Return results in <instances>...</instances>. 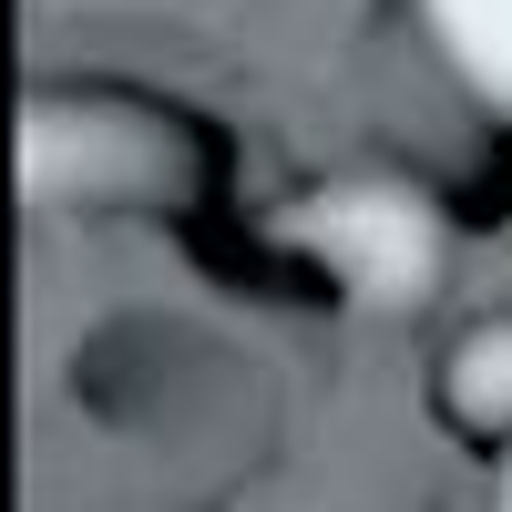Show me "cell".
<instances>
[{
  "instance_id": "5",
  "label": "cell",
  "mask_w": 512,
  "mask_h": 512,
  "mask_svg": "<svg viewBox=\"0 0 512 512\" xmlns=\"http://www.w3.org/2000/svg\"><path fill=\"white\" fill-rule=\"evenodd\" d=\"M492 512H512V451H502V482H492Z\"/></svg>"
},
{
  "instance_id": "3",
  "label": "cell",
  "mask_w": 512,
  "mask_h": 512,
  "mask_svg": "<svg viewBox=\"0 0 512 512\" xmlns=\"http://www.w3.org/2000/svg\"><path fill=\"white\" fill-rule=\"evenodd\" d=\"M431 52L472 82L492 113H512V0H410Z\"/></svg>"
},
{
  "instance_id": "4",
  "label": "cell",
  "mask_w": 512,
  "mask_h": 512,
  "mask_svg": "<svg viewBox=\"0 0 512 512\" xmlns=\"http://www.w3.org/2000/svg\"><path fill=\"white\" fill-rule=\"evenodd\" d=\"M441 400L472 431H512V318H472L441 359Z\"/></svg>"
},
{
  "instance_id": "2",
  "label": "cell",
  "mask_w": 512,
  "mask_h": 512,
  "mask_svg": "<svg viewBox=\"0 0 512 512\" xmlns=\"http://www.w3.org/2000/svg\"><path fill=\"white\" fill-rule=\"evenodd\" d=\"M287 236L338 277V297H359V308H379V318L431 308L441 277H451V216L431 205V185L390 175V164L328 175V185L287 216Z\"/></svg>"
},
{
  "instance_id": "1",
  "label": "cell",
  "mask_w": 512,
  "mask_h": 512,
  "mask_svg": "<svg viewBox=\"0 0 512 512\" xmlns=\"http://www.w3.org/2000/svg\"><path fill=\"white\" fill-rule=\"evenodd\" d=\"M195 134L144 93L52 82L21 103V205L31 216H164L195 195Z\"/></svg>"
}]
</instances>
